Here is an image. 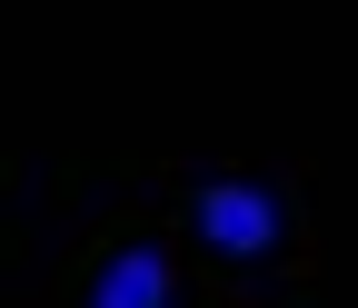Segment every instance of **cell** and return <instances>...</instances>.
Returning a JSON list of instances; mask_svg holds the SVG:
<instances>
[{"label":"cell","mask_w":358,"mask_h":308,"mask_svg":"<svg viewBox=\"0 0 358 308\" xmlns=\"http://www.w3.org/2000/svg\"><path fill=\"white\" fill-rule=\"evenodd\" d=\"M169 298H179V279L159 249H120L100 269V288H90V308H169Z\"/></svg>","instance_id":"cell-2"},{"label":"cell","mask_w":358,"mask_h":308,"mask_svg":"<svg viewBox=\"0 0 358 308\" xmlns=\"http://www.w3.org/2000/svg\"><path fill=\"white\" fill-rule=\"evenodd\" d=\"M199 239H209V249H229V258L279 249V199L249 189V179H209V189H199Z\"/></svg>","instance_id":"cell-1"}]
</instances>
